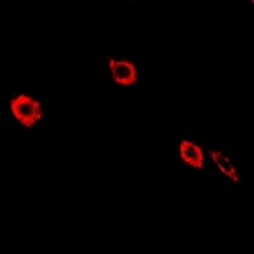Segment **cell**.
<instances>
[{
    "instance_id": "cell-4",
    "label": "cell",
    "mask_w": 254,
    "mask_h": 254,
    "mask_svg": "<svg viewBox=\"0 0 254 254\" xmlns=\"http://www.w3.org/2000/svg\"><path fill=\"white\" fill-rule=\"evenodd\" d=\"M210 154H211V159H212V160L215 162V164L220 168V171H221L222 173L226 174V176H228L231 181H234V182H239L240 181L239 176H238L234 165L231 164V162L229 160L228 156L222 155L220 151L211 150Z\"/></svg>"
},
{
    "instance_id": "cell-2",
    "label": "cell",
    "mask_w": 254,
    "mask_h": 254,
    "mask_svg": "<svg viewBox=\"0 0 254 254\" xmlns=\"http://www.w3.org/2000/svg\"><path fill=\"white\" fill-rule=\"evenodd\" d=\"M110 67L116 83L128 87L137 81V71L131 61H116L110 59Z\"/></svg>"
},
{
    "instance_id": "cell-3",
    "label": "cell",
    "mask_w": 254,
    "mask_h": 254,
    "mask_svg": "<svg viewBox=\"0 0 254 254\" xmlns=\"http://www.w3.org/2000/svg\"><path fill=\"white\" fill-rule=\"evenodd\" d=\"M179 154L181 159L186 164H190V167L196 168V169H202L203 168V154L202 149L193 142L183 140L179 145Z\"/></svg>"
},
{
    "instance_id": "cell-1",
    "label": "cell",
    "mask_w": 254,
    "mask_h": 254,
    "mask_svg": "<svg viewBox=\"0 0 254 254\" xmlns=\"http://www.w3.org/2000/svg\"><path fill=\"white\" fill-rule=\"evenodd\" d=\"M10 110L15 119L28 128L42 117L40 102L24 94L17 95L10 101Z\"/></svg>"
}]
</instances>
